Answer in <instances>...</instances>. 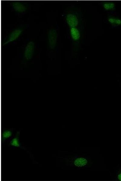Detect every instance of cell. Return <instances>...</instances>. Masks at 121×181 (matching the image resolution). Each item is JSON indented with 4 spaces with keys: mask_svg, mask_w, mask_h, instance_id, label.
<instances>
[{
    "mask_svg": "<svg viewBox=\"0 0 121 181\" xmlns=\"http://www.w3.org/2000/svg\"><path fill=\"white\" fill-rule=\"evenodd\" d=\"M67 163L69 165L77 168L88 167L91 163L90 160L87 157L80 156H75L68 157Z\"/></svg>",
    "mask_w": 121,
    "mask_h": 181,
    "instance_id": "obj_1",
    "label": "cell"
},
{
    "mask_svg": "<svg viewBox=\"0 0 121 181\" xmlns=\"http://www.w3.org/2000/svg\"><path fill=\"white\" fill-rule=\"evenodd\" d=\"M78 15L72 13L68 14L66 17L67 22L70 28L78 27L80 23V19Z\"/></svg>",
    "mask_w": 121,
    "mask_h": 181,
    "instance_id": "obj_2",
    "label": "cell"
},
{
    "mask_svg": "<svg viewBox=\"0 0 121 181\" xmlns=\"http://www.w3.org/2000/svg\"><path fill=\"white\" fill-rule=\"evenodd\" d=\"M57 35L56 31L54 29L50 30L48 33V38L49 45L51 49H54L56 44Z\"/></svg>",
    "mask_w": 121,
    "mask_h": 181,
    "instance_id": "obj_3",
    "label": "cell"
},
{
    "mask_svg": "<svg viewBox=\"0 0 121 181\" xmlns=\"http://www.w3.org/2000/svg\"><path fill=\"white\" fill-rule=\"evenodd\" d=\"M70 32L71 38L75 43L79 42L81 38L80 30L78 27L70 28Z\"/></svg>",
    "mask_w": 121,
    "mask_h": 181,
    "instance_id": "obj_4",
    "label": "cell"
},
{
    "mask_svg": "<svg viewBox=\"0 0 121 181\" xmlns=\"http://www.w3.org/2000/svg\"><path fill=\"white\" fill-rule=\"evenodd\" d=\"M34 50V43L32 42H29L26 46L25 51V56L27 59H30L31 58Z\"/></svg>",
    "mask_w": 121,
    "mask_h": 181,
    "instance_id": "obj_5",
    "label": "cell"
},
{
    "mask_svg": "<svg viewBox=\"0 0 121 181\" xmlns=\"http://www.w3.org/2000/svg\"><path fill=\"white\" fill-rule=\"evenodd\" d=\"M22 31V30L20 29H15L13 30L10 34L8 40L4 43V45L16 39L20 36Z\"/></svg>",
    "mask_w": 121,
    "mask_h": 181,
    "instance_id": "obj_6",
    "label": "cell"
},
{
    "mask_svg": "<svg viewBox=\"0 0 121 181\" xmlns=\"http://www.w3.org/2000/svg\"><path fill=\"white\" fill-rule=\"evenodd\" d=\"M107 21L111 25L118 26L121 25V19L118 17L110 16L107 18Z\"/></svg>",
    "mask_w": 121,
    "mask_h": 181,
    "instance_id": "obj_7",
    "label": "cell"
},
{
    "mask_svg": "<svg viewBox=\"0 0 121 181\" xmlns=\"http://www.w3.org/2000/svg\"><path fill=\"white\" fill-rule=\"evenodd\" d=\"M20 132H17L15 136L12 139L10 142L9 144L10 146L16 147H21V144L19 141V136Z\"/></svg>",
    "mask_w": 121,
    "mask_h": 181,
    "instance_id": "obj_8",
    "label": "cell"
},
{
    "mask_svg": "<svg viewBox=\"0 0 121 181\" xmlns=\"http://www.w3.org/2000/svg\"><path fill=\"white\" fill-rule=\"evenodd\" d=\"M12 6L15 10L20 12H23L26 9V7L24 5L19 2L13 3Z\"/></svg>",
    "mask_w": 121,
    "mask_h": 181,
    "instance_id": "obj_9",
    "label": "cell"
},
{
    "mask_svg": "<svg viewBox=\"0 0 121 181\" xmlns=\"http://www.w3.org/2000/svg\"><path fill=\"white\" fill-rule=\"evenodd\" d=\"M102 6L105 10L111 11L114 10L115 8V4L112 2H105L103 3Z\"/></svg>",
    "mask_w": 121,
    "mask_h": 181,
    "instance_id": "obj_10",
    "label": "cell"
},
{
    "mask_svg": "<svg viewBox=\"0 0 121 181\" xmlns=\"http://www.w3.org/2000/svg\"><path fill=\"white\" fill-rule=\"evenodd\" d=\"M12 134V131L11 130L6 129L4 130L2 134V141H3L11 137Z\"/></svg>",
    "mask_w": 121,
    "mask_h": 181,
    "instance_id": "obj_11",
    "label": "cell"
},
{
    "mask_svg": "<svg viewBox=\"0 0 121 181\" xmlns=\"http://www.w3.org/2000/svg\"><path fill=\"white\" fill-rule=\"evenodd\" d=\"M115 179L117 181H121V169L119 170L116 173Z\"/></svg>",
    "mask_w": 121,
    "mask_h": 181,
    "instance_id": "obj_12",
    "label": "cell"
}]
</instances>
